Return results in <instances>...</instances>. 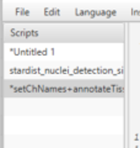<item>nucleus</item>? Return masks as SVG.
Returning a JSON list of instances; mask_svg holds the SVG:
<instances>
[]
</instances>
